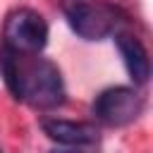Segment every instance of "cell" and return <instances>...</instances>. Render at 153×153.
<instances>
[{"instance_id": "6da1fadb", "label": "cell", "mask_w": 153, "mask_h": 153, "mask_svg": "<svg viewBox=\"0 0 153 153\" xmlns=\"http://www.w3.org/2000/svg\"><path fill=\"white\" fill-rule=\"evenodd\" d=\"M0 76L7 91L36 110H53L65 103V81L55 62L0 45Z\"/></svg>"}, {"instance_id": "7a4b0ae2", "label": "cell", "mask_w": 153, "mask_h": 153, "mask_svg": "<svg viewBox=\"0 0 153 153\" xmlns=\"http://www.w3.org/2000/svg\"><path fill=\"white\" fill-rule=\"evenodd\" d=\"M69 29L84 41H103L120 26V10L105 0H62Z\"/></svg>"}, {"instance_id": "3957f363", "label": "cell", "mask_w": 153, "mask_h": 153, "mask_svg": "<svg viewBox=\"0 0 153 153\" xmlns=\"http://www.w3.org/2000/svg\"><path fill=\"white\" fill-rule=\"evenodd\" d=\"M2 43L17 53L38 55L48 43V24L36 10H29V7L14 10L5 19Z\"/></svg>"}, {"instance_id": "277c9868", "label": "cell", "mask_w": 153, "mask_h": 153, "mask_svg": "<svg viewBox=\"0 0 153 153\" xmlns=\"http://www.w3.org/2000/svg\"><path fill=\"white\" fill-rule=\"evenodd\" d=\"M143 108H146L143 96L136 88L110 86L96 96L91 112L105 127H127L143 112Z\"/></svg>"}, {"instance_id": "5b68a950", "label": "cell", "mask_w": 153, "mask_h": 153, "mask_svg": "<svg viewBox=\"0 0 153 153\" xmlns=\"http://www.w3.org/2000/svg\"><path fill=\"white\" fill-rule=\"evenodd\" d=\"M43 134L55 141L57 146H69V148H91L100 141V131L96 124L88 122H69V120H57V117H45L41 120Z\"/></svg>"}, {"instance_id": "8992f818", "label": "cell", "mask_w": 153, "mask_h": 153, "mask_svg": "<svg viewBox=\"0 0 153 153\" xmlns=\"http://www.w3.org/2000/svg\"><path fill=\"white\" fill-rule=\"evenodd\" d=\"M115 43H117V50L122 55V62H124L131 81L143 86L151 76V60H148V53H146L143 43L136 36H129V33H117Z\"/></svg>"}]
</instances>
